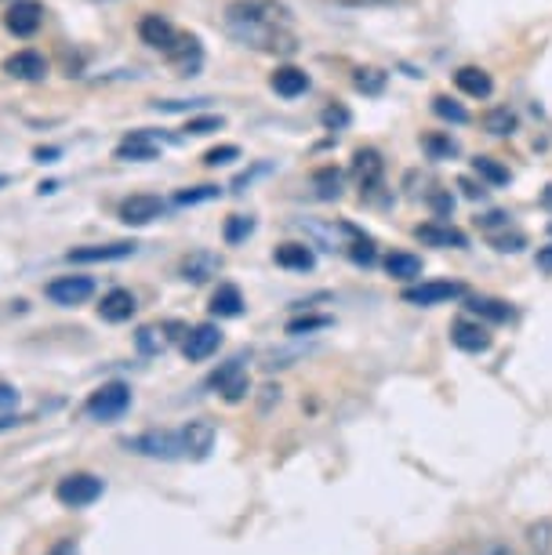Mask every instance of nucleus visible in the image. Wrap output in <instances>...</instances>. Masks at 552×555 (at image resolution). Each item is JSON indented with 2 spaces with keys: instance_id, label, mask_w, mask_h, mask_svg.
<instances>
[{
  "instance_id": "f257e3e1",
  "label": "nucleus",
  "mask_w": 552,
  "mask_h": 555,
  "mask_svg": "<svg viewBox=\"0 0 552 555\" xmlns=\"http://www.w3.org/2000/svg\"><path fill=\"white\" fill-rule=\"evenodd\" d=\"M226 29L236 44L266 51V55H295L298 51L291 12L277 0H236V4H229Z\"/></svg>"
},
{
  "instance_id": "f03ea898",
  "label": "nucleus",
  "mask_w": 552,
  "mask_h": 555,
  "mask_svg": "<svg viewBox=\"0 0 552 555\" xmlns=\"http://www.w3.org/2000/svg\"><path fill=\"white\" fill-rule=\"evenodd\" d=\"M85 411H88L91 422H102V425L120 422V417L131 411V389H128L124 382L102 385V389H95V392L88 396Z\"/></svg>"
},
{
  "instance_id": "7ed1b4c3",
  "label": "nucleus",
  "mask_w": 552,
  "mask_h": 555,
  "mask_svg": "<svg viewBox=\"0 0 552 555\" xmlns=\"http://www.w3.org/2000/svg\"><path fill=\"white\" fill-rule=\"evenodd\" d=\"M102 494H106V483L91 473H73L66 479H59V487H55L59 505H66V508H88V505H95Z\"/></svg>"
},
{
  "instance_id": "20e7f679",
  "label": "nucleus",
  "mask_w": 552,
  "mask_h": 555,
  "mask_svg": "<svg viewBox=\"0 0 552 555\" xmlns=\"http://www.w3.org/2000/svg\"><path fill=\"white\" fill-rule=\"evenodd\" d=\"M124 447H128L131 454L156 457V461L182 457V436L179 433H168V428H153V433L131 436V439H124Z\"/></svg>"
},
{
  "instance_id": "39448f33",
  "label": "nucleus",
  "mask_w": 552,
  "mask_h": 555,
  "mask_svg": "<svg viewBox=\"0 0 552 555\" xmlns=\"http://www.w3.org/2000/svg\"><path fill=\"white\" fill-rule=\"evenodd\" d=\"M211 389L222 392L229 403H241L244 396L252 392V382H247V366H244L241 356H236V360H229V363L218 366V371L211 374Z\"/></svg>"
},
{
  "instance_id": "423d86ee",
  "label": "nucleus",
  "mask_w": 552,
  "mask_h": 555,
  "mask_svg": "<svg viewBox=\"0 0 552 555\" xmlns=\"http://www.w3.org/2000/svg\"><path fill=\"white\" fill-rule=\"evenodd\" d=\"M44 295L55 301V306H66V309L85 306V301L95 295V280L91 276H59L44 287Z\"/></svg>"
},
{
  "instance_id": "0eeeda50",
  "label": "nucleus",
  "mask_w": 552,
  "mask_h": 555,
  "mask_svg": "<svg viewBox=\"0 0 552 555\" xmlns=\"http://www.w3.org/2000/svg\"><path fill=\"white\" fill-rule=\"evenodd\" d=\"M134 247H139V244H128V240H117V244H88V247H73L66 258L73 261V266H95V261L131 258Z\"/></svg>"
},
{
  "instance_id": "6e6552de",
  "label": "nucleus",
  "mask_w": 552,
  "mask_h": 555,
  "mask_svg": "<svg viewBox=\"0 0 552 555\" xmlns=\"http://www.w3.org/2000/svg\"><path fill=\"white\" fill-rule=\"evenodd\" d=\"M179 436H182V457L204 461L207 454H211V447H215V425L204 422V417H196V422L179 428Z\"/></svg>"
},
{
  "instance_id": "1a4fd4ad",
  "label": "nucleus",
  "mask_w": 552,
  "mask_h": 555,
  "mask_svg": "<svg viewBox=\"0 0 552 555\" xmlns=\"http://www.w3.org/2000/svg\"><path fill=\"white\" fill-rule=\"evenodd\" d=\"M462 295H465L462 284H451V280H429V284H422V287L403 291V301H411V306H440V301H454Z\"/></svg>"
},
{
  "instance_id": "9d476101",
  "label": "nucleus",
  "mask_w": 552,
  "mask_h": 555,
  "mask_svg": "<svg viewBox=\"0 0 552 555\" xmlns=\"http://www.w3.org/2000/svg\"><path fill=\"white\" fill-rule=\"evenodd\" d=\"M40 23H44V8H40L37 0H15L4 15V26L12 29L15 37H34Z\"/></svg>"
},
{
  "instance_id": "9b49d317",
  "label": "nucleus",
  "mask_w": 552,
  "mask_h": 555,
  "mask_svg": "<svg viewBox=\"0 0 552 555\" xmlns=\"http://www.w3.org/2000/svg\"><path fill=\"white\" fill-rule=\"evenodd\" d=\"M218 345H222V331H218L215 323H201V327L185 331L182 352H185V360L201 363V360H207V356L218 352Z\"/></svg>"
},
{
  "instance_id": "f8f14e48",
  "label": "nucleus",
  "mask_w": 552,
  "mask_h": 555,
  "mask_svg": "<svg viewBox=\"0 0 552 555\" xmlns=\"http://www.w3.org/2000/svg\"><path fill=\"white\" fill-rule=\"evenodd\" d=\"M161 215H164V201H161V196H153V193H134V196H128V201L120 204V218L128 225H150Z\"/></svg>"
},
{
  "instance_id": "ddd939ff",
  "label": "nucleus",
  "mask_w": 552,
  "mask_h": 555,
  "mask_svg": "<svg viewBox=\"0 0 552 555\" xmlns=\"http://www.w3.org/2000/svg\"><path fill=\"white\" fill-rule=\"evenodd\" d=\"M139 37H142V44H150V48L168 55V51L175 48V40H179V29H175L164 15H145L139 23Z\"/></svg>"
},
{
  "instance_id": "4468645a",
  "label": "nucleus",
  "mask_w": 552,
  "mask_h": 555,
  "mask_svg": "<svg viewBox=\"0 0 552 555\" xmlns=\"http://www.w3.org/2000/svg\"><path fill=\"white\" fill-rule=\"evenodd\" d=\"M451 341L462 352H487L491 349V331L480 320H458L451 327Z\"/></svg>"
},
{
  "instance_id": "2eb2a0df",
  "label": "nucleus",
  "mask_w": 552,
  "mask_h": 555,
  "mask_svg": "<svg viewBox=\"0 0 552 555\" xmlns=\"http://www.w3.org/2000/svg\"><path fill=\"white\" fill-rule=\"evenodd\" d=\"M382 175H385V164H382L378 150H360L357 156H352V178H357V185L363 193L378 190Z\"/></svg>"
},
{
  "instance_id": "dca6fc26",
  "label": "nucleus",
  "mask_w": 552,
  "mask_h": 555,
  "mask_svg": "<svg viewBox=\"0 0 552 555\" xmlns=\"http://www.w3.org/2000/svg\"><path fill=\"white\" fill-rule=\"evenodd\" d=\"M4 73L15 80H44L48 77V62L40 51H15L12 59L4 62Z\"/></svg>"
},
{
  "instance_id": "f3484780",
  "label": "nucleus",
  "mask_w": 552,
  "mask_h": 555,
  "mask_svg": "<svg viewBox=\"0 0 552 555\" xmlns=\"http://www.w3.org/2000/svg\"><path fill=\"white\" fill-rule=\"evenodd\" d=\"M134 309H139V301H134L131 291H110V295H102L99 301V317L106 320V323H128L134 317Z\"/></svg>"
},
{
  "instance_id": "a211bd4d",
  "label": "nucleus",
  "mask_w": 552,
  "mask_h": 555,
  "mask_svg": "<svg viewBox=\"0 0 552 555\" xmlns=\"http://www.w3.org/2000/svg\"><path fill=\"white\" fill-rule=\"evenodd\" d=\"M218 269H222V258L215 250H193L182 258V280H190V284H204V280L218 276Z\"/></svg>"
},
{
  "instance_id": "6ab92c4d",
  "label": "nucleus",
  "mask_w": 552,
  "mask_h": 555,
  "mask_svg": "<svg viewBox=\"0 0 552 555\" xmlns=\"http://www.w3.org/2000/svg\"><path fill=\"white\" fill-rule=\"evenodd\" d=\"M156 156H161V142L153 139V131H131L117 145V160H156Z\"/></svg>"
},
{
  "instance_id": "aec40b11",
  "label": "nucleus",
  "mask_w": 552,
  "mask_h": 555,
  "mask_svg": "<svg viewBox=\"0 0 552 555\" xmlns=\"http://www.w3.org/2000/svg\"><path fill=\"white\" fill-rule=\"evenodd\" d=\"M269 88H273L280 99H298L309 91V73L298 66H280L273 77H269Z\"/></svg>"
},
{
  "instance_id": "412c9836",
  "label": "nucleus",
  "mask_w": 552,
  "mask_h": 555,
  "mask_svg": "<svg viewBox=\"0 0 552 555\" xmlns=\"http://www.w3.org/2000/svg\"><path fill=\"white\" fill-rule=\"evenodd\" d=\"M454 83H458V91L468 99H491V91H495V80H491V73L487 69H476V66H462L454 73Z\"/></svg>"
},
{
  "instance_id": "4be33fe9",
  "label": "nucleus",
  "mask_w": 552,
  "mask_h": 555,
  "mask_svg": "<svg viewBox=\"0 0 552 555\" xmlns=\"http://www.w3.org/2000/svg\"><path fill=\"white\" fill-rule=\"evenodd\" d=\"M414 236L422 240V244L429 247H465V233L454 225H444V222H425L414 229Z\"/></svg>"
},
{
  "instance_id": "5701e85b",
  "label": "nucleus",
  "mask_w": 552,
  "mask_h": 555,
  "mask_svg": "<svg viewBox=\"0 0 552 555\" xmlns=\"http://www.w3.org/2000/svg\"><path fill=\"white\" fill-rule=\"evenodd\" d=\"M168 59L182 69V77H193L196 66H201V44H196V37L179 34V40H175V48L168 51Z\"/></svg>"
},
{
  "instance_id": "b1692460",
  "label": "nucleus",
  "mask_w": 552,
  "mask_h": 555,
  "mask_svg": "<svg viewBox=\"0 0 552 555\" xmlns=\"http://www.w3.org/2000/svg\"><path fill=\"white\" fill-rule=\"evenodd\" d=\"M385 272H389L393 280H400V284H411V280H422V258L408 255V250H393V255L385 258Z\"/></svg>"
},
{
  "instance_id": "393cba45",
  "label": "nucleus",
  "mask_w": 552,
  "mask_h": 555,
  "mask_svg": "<svg viewBox=\"0 0 552 555\" xmlns=\"http://www.w3.org/2000/svg\"><path fill=\"white\" fill-rule=\"evenodd\" d=\"M273 261L280 269H291V272H309L312 269V250L306 247V244H280L277 250H273Z\"/></svg>"
},
{
  "instance_id": "a878e982",
  "label": "nucleus",
  "mask_w": 552,
  "mask_h": 555,
  "mask_svg": "<svg viewBox=\"0 0 552 555\" xmlns=\"http://www.w3.org/2000/svg\"><path fill=\"white\" fill-rule=\"evenodd\" d=\"M211 312L218 320H233V317H241L244 312V295H241V287H233V284H222L215 291V298H211Z\"/></svg>"
},
{
  "instance_id": "bb28decb",
  "label": "nucleus",
  "mask_w": 552,
  "mask_h": 555,
  "mask_svg": "<svg viewBox=\"0 0 552 555\" xmlns=\"http://www.w3.org/2000/svg\"><path fill=\"white\" fill-rule=\"evenodd\" d=\"M468 309H473L480 320H491V323L513 320V309H509L505 301H498V298H473V301H468Z\"/></svg>"
},
{
  "instance_id": "cd10ccee",
  "label": "nucleus",
  "mask_w": 552,
  "mask_h": 555,
  "mask_svg": "<svg viewBox=\"0 0 552 555\" xmlns=\"http://www.w3.org/2000/svg\"><path fill=\"white\" fill-rule=\"evenodd\" d=\"M312 185H317L320 201H338V196H342V175L335 171V167H324V171H317Z\"/></svg>"
},
{
  "instance_id": "c85d7f7f",
  "label": "nucleus",
  "mask_w": 552,
  "mask_h": 555,
  "mask_svg": "<svg viewBox=\"0 0 552 555\" xmlns=\"http://www.w3.org/2000/svg\"><path fill=\"white\" fill-rule=\"evenodd\" d=\"M255 233V218L252 215H233V218H226V229H222V236H226V244H244L247 236Z\"/></svg>"
},
{
  "instance_id": "c756f323",
  "label": "nucleus",
  "mask_w": 552,
  "mask_h": 555,
  "mask_svg": "<svg viewBox=\"0 0 552 555\" xmlns=\"http://www.w3.org/2000/svg\"><path fill=\"white\" fill-rule=\"evenodd\" d=\"M134 345H139V352L156 356V352L168 349V338H164V331H156V327H142L139 334H134Z\"/></svg>"
},
{
  "instance_id": "7c9ffc66",
  "label": "nucleus",
  "mask_w": 552,
  "mask_h": 555,
  "mask_svg": "<svg viewBox=\"0 0 552 555\" xmlns=\"http://www.w3.org/2000/svg\"><path fill=\"white\" fill-rule=\"evenodd\" d=\"M473 171L480 175V178H487L491 185H505V182H509V171H505L502 164H495L491 156H476V160H473Z\"/></svg>"
},
{
  "instance_id": "2f4dec72",
  "label": "nucleus",
  "mask_w": 552,
  "mask_h": 555,
  "mask_svg": "<svg viewBox=\"0 0 552 555\" xmlns=\"http://www.w3.org/2000/svg\"><path fill=\"white\" fill-rule=\"evenodd\" d=\"M433 109H436V117H444V120H451V124H465L468 120L465 106H458V102L447 99V95H436L433 99Z\"/></svg>"
},
{
  "instance_id": "473e14b6",
  "label": "nucleus",
  "mask_w": 552,
  "mask_h": 555,
  "mask_svg": "<svg viewBox=\"0 0 552 555\" xmlns=\"http://www.w3.org/2000/svg\"><path fill=\"white\" fill-rule=\"evenodd\" d=\"M484 128L491 131V134H513V128H516V117L509 109H491L484 117Z\"/></svg>"
},
{
  "instance_id": "72a5a7b5",
  "label": "nucleus",
  "mask_w": 552,
  "mask_h": 555,
  "mask_svg": "<svg viewBox=\"0 0 552 555\" xmlns=\"http://www.w3.org/2000/svg\"><path fill=\"white\" fill-rule=\"evenodd\" d=\"M218 196V185H196V190H182L179 196H175V204L179 207H193V204H207Z\"/></svg>"
},
{
  "instance_id": "f704fd0d",
  "label": "nucleus",
  "mask_w": 552,
  "mask_h": 555,
  "mask_svg": "<svg viewBox=\"0 0 552 555\" xmlns=\"http://www.w3.org/2000/svg\"><path fill=\"white\" fill-rule=\"evenodd\" d=\"M357 88L368 91V95H378L385 88V73L382 69H357Z\"/></svg>"
},
{
  "instance_id": "c9c22d12",
  "label": "nucleus",
  "mask_w": 552,
  "mask_h": 555,
  "mask_svg": "<svg viewBox=\"0 0 552 555\" xmlns=\"http://www.w3.org/2000/svg\"><path fill=\"white\" fill-rule=\"evenodd\" d=\"M185 131L190 134H211V131H222V117H190V124H185Z\"/></svg>"
},
{
  "instance_id": "e433bc0d",
  "label": "nucleus",
  "mask_w": 552,
  "mask_h": 555,
  "mask_svg": "<svg viewBox=\"0 0 552 555\" xmlns=\"http://www.w3.org/2000/svg\"><path fill=\"white\" fill-rule=\"evenodd\" d=\"M320 327H331V320H328V317L291 320V323H287V334H309V331H320Z\"/></svg>"
},
{
  "instance_id": "4c0bfd02",
  "label": "nucleus",
  "mask_w": 552,
  "mask_h": 555,
  "mask_svg": "<svg viewBox=\"0 0 552 555\" xmlns=\"http://www.w3.org/2000/svg\"><path fill=\"white\" fill-rule=\"evenodd\" d=\"M241 156V150L236 145H218V150H211L204 156V164H211V167H218V164H229V160H236Z\"/></svg>"
},
{
  "instance_id": "58836bf2",
  "label": "nucleus",
  "mask_w": 552,
  "mask_h": 555,
  "mask_svg": "<svg viewBox=\"0 0 552 555\" xmlns=\"http://www.w3.org/2000/svg\"><path fill=\"white\" fill-rule=\"evenodd\" d=\"M18 406V389L8 382H0V414H12Z\"/></svg>"
},
{
  "instance_id": "ea45409f",
  "label": "nucleus",
  "mask_w": 552,
  "mask_h": 555,
  "mask_svg": "<svg viewBox=\"0 0 552 555\" xmlns=\"http://www.w3.org/2000/svg\"><path fill=\"white\" fill-rule=\"evenodd\" d=\"M324 124H328V128H346V124H349V113L342 109V106H328V109H324Z\"/></svg>"
},
{
  "instance_id": "a19ab883",
  "label": "nucleus",
  "mask_w": 552,
  "mask_h": 555,
  "mask_svg": "<svg viewBox=\"0 0 552 555\" xmlns=\"http://www.w3.org/2000/svg\"><path fill=\"white\" fill-rule=\"evenodd\" d=\"M495 247L498 250H519V247H524V236H519V233H513V236H495Z\"/></svg>"
},
{
  "instance_id": "79ce46f5",
  "label": "nucleus",
  "mask_w": 552,
  "mask_h": 555,
  "mask_svg": "<svg viewBox=\"0 0 552 555\" xmlns=\"http://www.w3.org/2000/svg\"><path fill=\"white\" fill-rule=\"evenodd\" d=\"M328 4H335V8H378V4H385V0H328Z\"/></svg>"
},
{
  "instance_id": "37998d69",
  "label": "nucleus",
  "mask_w": 552,
  "mask_h": 555,
  "mask_svg": "<svg viewBox=\"0 0 552 555\" xmlns=\"http://www.w3.org/2000/svg\"><path fill=\"white\" fill-rule=\"evenodd\" d=\"M48 555H80V548H77V541H59Z\"/></svg>"
},
{
  "instance_id": "c03bdc74",
  "label": "nucleus",
  "mask_w": 552,
  "mask_h": 555,
  "mask_svg": "<svg viewBox=\"0 0 552 555\" xmlns=\"http://www.w3.org/2000/svg\"><path fill=\"white\" fill-rule=\"evenodd\" d=\"M538 269H545V272H552V244L538 250Z\"/></svg>"
},
{
  "instance_id": "a18cd8bd",
  "label": "nucleus",
  "mask_w": 552,
  "mask_h": 555,
  "mask_svg": "<svg viewBox=\"0 0 552 555\" xmlns=\"http://www.w3.org/2000/svg\"><path fill=\"white\" fill-rule=\"evenodd\" d=\"M15 425H23V417H15V414H0V433H4V428H15Z\"/></svg>"
},
{
  "instance_id": "49530a36",
  "label": "nucleus",
  "mask_w": 552,
  "mask_h": 555,
  "mask_svg": "<svg viewBox=\"0 0 552 555\" xmlns=\"http://www.w3.org/2000/svg\"><path fill=\"white\" fill-rule=\"evenodd\" d=\"M541 207H549L552 211V185H545V193H541Z\"/></svg>"
},
{
  "instance_id": "de8ad7c7",
  "label": "nucleus",
  "mask_w": 552,
  "mask_h": 555,
  "mask_svg": "<svg viewBox=\"0 0 552 555\" xmlns=\"http://www.w3.org/2000/svg\"><path fill=\"white\" fill-rule=\"evenodd\" d=\"M0 185H8V178H0Z\"/></svg>"
},
{
  "instance_id": "09e8293b",
  "label": "nucleus",
  "mask_w": 552,
  "mask_h": 555,
  "mask_svg": "<svg viewBox=\"0 0 552 555\" xmlns=\"http://www.w3.org/2000/svg\"><path fill=\"white\" fill-rule=\"evenodd\" d=\"M549 233H552V225H549Z\"/></svg>"
}]
</instances>
